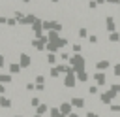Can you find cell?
Instances as JSON below:
<instances>
[{
  "label": "cell",
  "mask_w": 120,
  "mask_h": 117,
  "mask_svg": "<svg viewBox=\"0 0 120 117\" xmlns=\"http://www.w3.org/2000/svg\"><path fill=\"white\" fill-rule=\"evenodd\" d=\"M77 38L84 42V40L88 38V26H79V28H77Z\"/></svg>",
  "instance_id": "obj_9"
},
{
  "label": "cell",
  "mask_w": 120,
  "mask_h": 117,
  "mask_svg": "<svg viewBox=\"0 0 120 117\" xmlns=\"http://www.w3.org/2000/svg\"><path fill=\"white\" fill-rule=\"evenodd\" d=\"M98 92H99L98 85H92V87H88V94H92V96H98Z\"/></svg>",
  "instance_id": "obj_17"
},
{
  "label": "cell",
  "mask_w": 120,
  "mask_h": 117,
  "mask_svg": "<svg viewBox=\"0 0 120 117\" xmlns=\"http://www.w3.org/2000/svg\"><path fill=\"white\" fill-rule=\"evenodd\" d=\"M32 117H43V115H38V113H34V115H32Z\"/></svg>",
  "instance_id": "obj_24"
},
{
  "label": "cell",
  "mask_w": 120,
  "mask_h": 117,
  "mask_svg": "<svg viewBox=\"0 0 120 117\" xmlns=\"http://www.w3.org/2000/svg\"><path fill=\"white\" fill-rule=\"evenodd\" d=\"M111 64H112V62H111L109 58H101V60H96V62H94V68H96V72H98V70L101 72V70H107Z\"/></svg>",
  "instance_id": "obj_3"
},
{
  "label": "cell",
  "mask_w": 120,
  "mask_h": 117,
  "mask_svg": "<svg viewBox=\"0 0 120 117\" xmlns=\"http://www.w3.org/2000/svg\"><path fill=\"white\" fill-rule=\"evenodd\" d=\"M64 87H68V89H75V77H73L71 74H66V77H64Z\"/></svg>",
  "instance_id": "obj_7"
},
{
  "label": "cell",
  "mask_w": 120,
  "mask_h": 117,
  "mask_svg": "<svg viewBox=\"0 0 120 117\" xmlns=\"http://www.w3.org/2000/svg\"><path fill=\"white\" fill-rule=\"evenodd\" d=\"M9 70H11V75L15 77V75H19V72H21V64H19V62H9Z\"/></svg>",
  "instance_id": "obj_12"
},
{
  "label": "cell",
  "mask_w": 120,
  "mask_h": 117,
  "mask_svg": "<svg viewBox=\"0 0 120 117\" xmlns=\"http://www.w3.org/2000/svg\"><path fill=\"white\" fill-rule=\"evenodd\" d=\"M92 79L96 81V85H98V87H103V85L107 83V75H105L103 72H96V74L92 75Z\"/></svg>",
  "instance_id": "obj_4"
},
{
  "label": "cell",
  "mask_w": 120,
  "mask_h": 117,
  "mask_svg": "<svg viewBox=\"0 0 120 117\" xmlns=\"http://www.w3.org/2000/svg\"><path fill=\"white\" fill-rule=\"evenodd\" d=\"M4 66H6V55L0 53V68H4Z\"/></svg>",
  "instance_id": "obj_21"
},
{
  "label": "cell",
  "mask_w": 120,
  "mask_h": 117,
  "mask_svg": "<svg viewBox=\"0 0 120 117\" xmlns=\"http://www.w3.org/2000/svg\"><path fill=\"white\" fill-rule=\"evenodd\" d=\"M60 58H62V60H66V58H69V53H66V51H64V53L60 55Z\"/></svg>",
  "instance_id": "obj_22"
},
{
  "label": "cell",
  "mask_w": 120,
  "mask_h": 117,
  "mask_svg": "<svg viewBox=\"0 0 120 117\" xmlns=\"http://www.w3.org/2000/svg\"><path fill=\"white\" fill-rule=\"evenodd\" d=\"M47 109H51L49 104H39V106L36 108V113H38V115H43V113H47Z\"/></svg>",
  "instance_id": "obj_14"
},
{
  "label": "cell",
  "mask_w": 120,
  "mask_h": 117,
  "mask_svg": "<svg viewBox=\"0 0 120 117\" xmlns=\"http://www.w3.org/2000/svg\"><path fill=\"white\" fill-rule=\"evenodd\" d=\"M118 8H120V6H118Z\"/></svg>",
  "instance_id": "obj_25"
},
{
  "label": "cell",
  "mask_w": 120,
  "mask_h": 117,
  "mask_svg": "<svg viewBox=\"0 0 120 117\" xmlns=\"http://www.w3.org/2000/svg\"><path fill=\"white\" fill-rule=\"evenodd\" d=\"M0 83L2 85H11L13 83V75L11 74H0Z\"/></svg>",
  "instance_id": "obj_10"
},
{
  "label": "cell",
  "mask_w": 120,
  "mask_h": 117,
  "mask_svg": "<svg viewBox=\"0 0 120 117\" xmlns=\"http://www.w3.org/2000/svg\"><path fill=\"white\" fill-rule=\"evenodd\" d=\"M39 104H41V98H39V96H32V98H30V108H32L34 111H36V108H38Z\"/></svg>",
  "instance_id": "obj_15"
},
{
  "label": "cell",
  "mask_w": 120,
  "mask_h": 117,
  "mask_svg": "<svg viewBox=\"0 0 120 117\" xmlns=\"http://www.w3.org/2000/svg\"><path fill=\"white\" fill-rule=\"evenodd\" d=\"M73 51L75 53H81L82 51V43H73Z\"/></svg>",
  "instance_id": "obj_20"
},
{
  "label": "cell",
  "mask_w": 120,
  "mask_h": 117,
  "mask_svg": "<svg viewBox=\"0 0 120 117\" xmlns=\"http://www.w3.org/2000/svg\"><path fill=\"white\" fill-rule=\"evenodd\" d=\"M68 117H79V113H69Z\"/></svg>",
  "instance_id": "obj_23"
},
{
  "label": "cell",
  "mask_w": 120,
  "mask_h": 117,
  "mask_svg": "<svg viewBox=\"0 0 120 117\" xmlns=\"http://www.w3.org/2000/svg\"><path fill=\"white\" fill-rule=\"evenodd\" d=\"M77 81H81V83H86V81H88V74H86L84 70H81V72L77 74Z\"/></svg>",
  "instance_id": "obj_16"
},
{
  "label": "cell",
  "mask_w": 120,
  "mask_h": 117,
  "mask_svg": "<svg viewBox=\"0 0 120 117\" xmlns=\"http://www.w3.org/2000/svg\"><path fill=\"white\" fill-rule=\"evenodd\" d=\"M99 98H101V104H105V106H107V104H109V102H111V100L114 98V94H112L111 91H107V92H103V94H101Z\"/></svg>",
  "instance_id": "obj_11"
},
{
  "label": "cell",
  "mask_w": 120,
  "mask_h": 117,
  "mask_svg": "<svg viewBox=\"0 0 120 117\" xmlns=\"http://www.w3.org/2000/svg\"><path fill=\"white\" fill-rule=\"evenodd\" d=\"M73 109V106H71V102H60V111H62V115H69V113H73L71 111Z\"/></svg>",
  "instance_id": "obj_6"
},
{
  "label": "cell",
  "mask_w": 120,
  "mask_h": 117,
  "mask_svg": "<svg viewBox=\"0 0 120 117\" xmlns=\"http://www.w3.org/2000/svg\"><path fill=\"white\" fill-rule=\"evenodd\" d=\"M109 109L112 113H120V104H109Z\"/></svg>",
  "instance_id": "obj_18"
},
{
  "label": "cell",
  "mask_w": 120,
  "mask_h": 117,
  "mask_svg": "<svg viewBox=\"0 0 120 117\" xmlns=\"http://www.w3.org/2000/svg\"><path fill=\"white\" fill-rule=\"evenodd\" d=\"M32 62H34V60H32V57H30L28 53H24V51H21V53H19V64H21V68H24V70H26V68H30V66H32Z\"/></svg>",
  "instance_id": "obj_1"
},
{
  "label": "cell",
  "mask_w": 120,
  "mask_h": 117,
  "mask_svg": "<svg viewBox=\"0 0 120 117\" xmlns=\"http://www.w3.org/2000/svg\"><path fill=\"white\" fill-rule=\"evenodd\" d=\"M114 26H116L114 17H105V28H107V32H114Z\"/></svg>",
  "instance_id": "obj_8"
},
{
  "label": "cell",
  "mask_w": 120,
  "mask_h": 117,
  "mask_svg": "<svg viewBox=\"0 0 120 117\" xmlns=\"http://www.w3.org/2000/svg\"><path fill=\"white\" fill-rule=\"evenodd\" d=\"M69 102H71V106H73V108H77V109H82V108L86 106V100H84L82 96H71V98H69Z\"/></svg>",
  "instance_id": "obj_2"
},
{
  "label": "cell",
  "mask_w": 120,
  "mask_h": 117,
  "mask_svg": "<svg viewBox=\"0 0 120 117\" xmlns=\"http://www.w3.org/2000/svg\"><path fill=\"white\" fill-rule=\"evenodd\" d=\"M0 108H2V109H11V108H13V100H11L9 96L2 94V96H0Z\"/></svg>",
  "instance_id": "obj_5"
},
{
  "label": "cell",
  "mask_w": 120,
  "mask_h": 117,
  "mask_svg": "<svg viewBox=\"0 0 120 117\" xmlns=\"http://www.w3.org/2000/svg\"><path fill=\"white\" fill-rule=\"evenodd\" d=\"M45 60H47V62H49V64H54V62H56V57H54V55H52V53H49V55H47V58H45Z\"/></svg>",
  "instance_id": "obj_19"
},
{
  "label": "cell",
  "mask_w": 120,
  "mask_h": 117,
  "mask_svg": "<svg viewBox=\"0 0 120 117\" xmlns=\"http://www.w3.org/2000/svg\"><path fill=\"white\" fill-rule=\"evenodd\" d=\"M107 42H111V43L120 42V32H109L107 34Z\"/></svg>",
  "instance_id": "obj_13"
}]
</instances>
